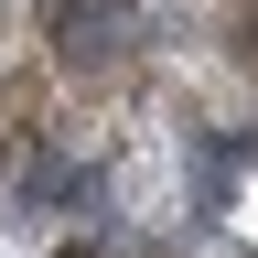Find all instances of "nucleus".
<instances>
[{"instance_id": "f257e3e1", "label": "nucleus", "mask_w": 258, "mask_h": 258, "mask_svg": "<svg viewBox=\"0 0 258 258\" xmlns=\"http://www.w3.org/2000/svg\"><path fill=\"white\" fill-rule=\"evenodd\" d=\"M129 0H64V64H118L129 43Z\"/></svg>"}, {"instance_id": "f03ea898", "label": "nucleus", "mask_w": 258, "mask_h": 258, "mask_svg": "<svg viewBox=\"0 0 258 258\" xmlns=\"http://www.w3.org/2000/svg\"><path fill=\"white\" fill-rule=\"evenodd\" d=\"M64 258H97V247H64Z\"/></svg>"}]
</instances>
